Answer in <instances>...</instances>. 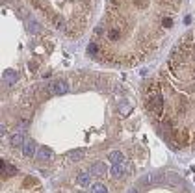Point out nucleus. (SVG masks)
<instances>
[{
    "instance_id": "1a4fd4ad",
    "label": "nucleus",
    "mask_w": 195,
    "mask_h": 193,
    "mask_svg": "<svg viewBox=\"0 0 195 193\" xmlns=\"http://www.w3.org/2000/svg\"><path fill=\"white\" fill-rule=\"evenodd\" d=\"M24 141H26V139H24V136H22V134H19V132L11 136V145H13L15 149H22Z\"/></svg>"
},
{
    "instance_id": "2eb2a0df",
    "label": "nucleus",
    "mask_w": 195,
    "mask_h": 193,
    "mask_svg": "<svg viewBox=\"0 0 195 193\" xmlns=\"http://www.w3.org/2000/svg\"><path fill=\"white\" fill-rule=\"evenodd\" d=\"M128 193H139V191H138V189H130Z\"/></svg>"
},
{
    "instance_id": "9b49d317",
    "label": "nucleus",
    "mask_w": 195,
    "mask_h": 193,
    "mask_svg": "<svg viewBox=\"0 0 195 193\" xmlns=\"http://www.w3.org/2000/svg\"><path fill=\"white\" fill-rule=\"evenodd\" d=\"M108 162H112V163L125 162V156H123V152H121V151H113V152L108 154Z\"/></svg>"
},
{
    "instance_id": "ddd939ff",
    "label": "nucleus",
    "mask_w": 195,
    "mask_h": 193,
    "mask_svg": "<svg viewBox=\"0 0 195 193\" xmlns=\"http://www.w3.org/2000/svg\"><path fill=\"white\" fill-rule=\"evenodd\" d=\"M119 111L123 113V115H128V113L132 111V106H130L128 102H121V106H119Z\"/></svg>"
},
{
    "instance_id": "0eeeda50",
    "label": "nucleus",
    "mask_w": 195,
    "mask_h": 193,
    "mask_svg": "<svg viewBox=\"0 0 195 193\" xmlns=\"http://www.w3.org/2000/svg\"><path fill=\"white\" fill-rule=\"evenodd\" d=\"M35 158H37L39 162H46V160H50V158H52V151L48 149V147H41V149H37Z\"/></svg>"
},
{
    "instance_id": "4468645a",
    "label": "nucleus",
    "mask_w": 195,
    "mask_h": 193,
    "mask_svg": "<svg viewBox=\"0 0 195 193\" xmlns=\"http://www.w3.org/2000/svg\"><path fill=\"white\" fill-rule=\"evenodd\" d=\"M69 158H71V160H75V162H76V160H82V158H84V151H82V149L72 151V152L69 154Z\"/></svg>"
},
{
    "instance_id": "6e6552de",
    "label": "nucleus",
    "mask_w": 195,
    "mask_h": 193,
    "mask_svg": "<svg viewBox=\"0 0 195 193\" xmlns=\"http://www.w3.org/2000/svg\"><path fill=\"white\" fill-rule=\"evenodd\" d=\"M15 173H17V169H15L13 165L6 163V162L2 160V177H4V178H8V177H13Z\"/></svg>"
},
{
    "instance_id": "7ed1b4c3",
    "label": "nucleus",
    "mask_w": 195,
    "mask_h": 193,
    "mask_svg": "<svg viewBox=\"0 0 195 193\" xmlns=\"http://www.w3.org/2000/svg\"><path fill=\"white\" fill-rule=\"evenodd\" d=\"M50 91H52L54 95H63V93L69 91V84H67L65 80H54V82L50 84Z\"/></svg>"
},
{
    "instance_id": "f8f14e48",
    "label": "nucleus",
    "mask_w": 195,
    "mask_h": 193,
    "mask_svg": "<svg viewBox=\"0 0 195 193\" xmlns=\"http://www.w3.org/2000/svg\"><path fill=\"white\" fill-rule=\"evenodd\" d=\"M91 193H108V188L104 184H93L91 186Z\"/></svg>"
},
{
    "instance_id": "9d476101",
    "label": "nucleus",
    "mask_w": 195,
    "mask_h": 193,
    "mask_svg": "<svg viewBox=\"0 0 195 193\" xmlns=\"http://www.w3.org/2000/svg\"><path fill=\"white\" fill-rule=\"evenodd\" d=\"M91 173H78V177H76V182L82 186V188H87L91 182Z\"/></svg>"
},
{
    "instance_id": "39448f33",
    "label": "nucleus",
    "mask_w": 195,
    "mask_h": 193,
    "mask_svg": "<svg viewBox=\"0 0 195 193\" xmlns=\"http://www.w3.org/2000/svg\"><path fill=\"white\" fill-rule=\"evenodd\" d=\"M22 154L26 156V158H32V156L37 154V151H35V143H34L32 139H26V141H24V145H22Z\"/></svg>"
},
{
    "instance_id": "f257e3e1",
    "label": "nucleus",
    "mask_w": 195,
    "mask_h": 193,
    "mask_svg": "<svg viewBox=\"0 0 195 193\" xmlns=\"http://www.w3.org/2000/svg\"><path fill=\"white\" fill-rule=\"evenodd\" d=\"M147 108H149L151 115L156 117V119L164 111V99H162V93H160V89H158L156 84H153L149 87V91H147Z\"/></svg>"
},
{
    "instance_id": "423d86ee",
    "label": "nucleus",
    "mask_w": 195,
    "mask_h": 193,
    "mask_svg": "<svg viewBox=\"0 0 195 193\" xmlns=\"http://www.w3.org/2000/svg\"><path fill=\"white\" fill-rule=\"evenodd\" d=\"M2 82H4L6 86H13V84L17 82V72H15L13 69H6V71L2 72Z\"/></svg>"
},
{
    "instance_id": "f03ea898",
    "label": "nucleus",
    "mask_w": 195,
    "mask_h": 193,
    "mask_svg": "<svg viewBox=\"0 0 195 193\" xmlns=\"http://www.w3.org/2000/svg\"><path fill=\"white\" fill-rule=\"evenodd\" d=\"M130 171V163H125V162H119V163H113L112 165V177L119 178Z\"/></svg>"
},
{
    "instance_id": "20e7f679",
    "label": "nucleus",
    "mask_w": 195,
    "mask_h": 193,
    "mask_svg": "<svg viewBox=\"0 0 195 193\" xmlns=\"http://www.w3.org/2000/svg\"><path fill=\"white\" fill-rule=\"evenodd\" d=\"M106 171H108V167H106V163H102V162H97V163H93V165L89 167V173H91L93 177H104Z\"/></svg>"
}]
</instances>
